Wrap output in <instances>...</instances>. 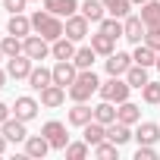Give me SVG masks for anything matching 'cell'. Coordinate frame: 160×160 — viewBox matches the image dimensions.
Returning a JSON list of instances; mask_svg holds the SVG:
<instances>
[{
  "label": "cell",
  "instance_id": "6da1fadb",
  "mask_svg": "<svg viewBox=\"0 0 160 160\" xmlns=\"http://www.w3.org/2000/svg\"><path fill=\"white\" fill-rule=\"evenodd\" d=\"M98 88H101V78L94 75V69H78L75 82H72L66 91H69L72 101H91V94H94Z\"/></svg>",
  "mask_w": 160,
  "mask_h": 160
},
{
  "label": "cell",
  "instance_id": "f35d334b",
  "mask_svg": "<svg viewBox=\"0 0 160 160\" xmlns=\"http://www.w3.org/2000/svg\"><path fill=\"white\" fill-rule=\"evenodd\" d=\"M25 3H28V0H3V10H10V13H22Z\"/></svg>",
  "mask_w": 160,
  "mask_h": 160
},
{
  "label": "cell",
  "instance_id": "ab89813d",
  "mask_svg": "<svg viewBox=\"0 0 160 160\" xmlns=\"http://www.w3.org/2000/svg\"><path fill=\"white\" fill-rule=\"evenodd\" d=\"M10 113H13V107H7L3 101H0V126H3V122L10 119Z\"/></svg>",
  "mask_w": 160,
  "mask_h": 160
},
{
  "label": "cell",
  "instance_id": "bcb514c9",
  "mask_svg": "<svg viewBox=\"0 0 160 160\" xmlns=\"http://www.w3.org/2000/svg\"><path fill=\"white\" fill-rule=\"evenodd\" d=\"M28 3H32V0H28Z\"/></svg>",
  "mask_w": 160,
  "mask_h": 160
},
{
  "label": "cell",
  "instance_id": "4316f807",
  "mask_svg": "<svg viewBox=\"0 0 160 160\" xmlns=\"http://www.w3.org/2000/svg\"><path fill=\"white\" fill-rule=\"evenodd\" d=\"M126 82H129L132 88H138V91H141V88L151 82V78H148V66H138V63H132V66H129V72H126Z\"/></svg>",
  "mask_w": 160,
  "mask_h": 160
},
{
  "label": "cell",
  "instance_id": "d4e9b609",
  "mask_svg": "<svg viewBox=\"0 0 160 160\" xmlns=\"http://www.w3.org/2000/svg\"><path fill=\"white\" fill-rule=\"evenodd\" d=\"M91 47H94V53H98V57H110V53L116 50V38H110V35L98 32V35H91Z\"/></svg>",
  "mask_w": 160,
  "mask_h": 160
},
{
  "label": "cell",
  "instance_id": "7c38bea8",
  "mask_svg": "<svg viewBox=\"0 0 160 160\" xmlns=\"http://www.w3.org/2000/svg\"><path fill=\"white\" fill-rule=\"evenodd\" d=\"M7 32L16 35V38H28L35 28H32V16L25 13H10V22H7Z\"/></svg>",
  "mask_w": 160,
  "mask_h": 160
},
{
  "label": "cell",
  "instance_id": "ffe728a7",
  "mask_svg": "<svg viewBox=\"0 0 160 160\" xmlns=\"http://www.w3.org/2000/svg\"><path fill=\"white\" fill-rule=\"evenodd\" d=\"M107 138H110L113 144H119V148H122L126 141H132V138H135V132H132V126H126V122H119V119H116V122H110V126H107Z\"/></svg>",
  "mask_w": 160,
  "mask_h": 160
},
{
  "label": "cell",
  "instance_id": "f1b7e54d",
  "mask_svg": "<svg viewBox=\"0 0 160 160\" xmlns=\"http://www.w3.org/2000/svg\"><path fill=\"white\" fill-rule=\"evenodd\" d=\"M94 119H98V122H104V126L116 122V107H113V101H101V104L94 107Z\"/></svg>",
  "mask_w": 160,
  "mask_h": 160
},
{
  "label": "cell",
  "instance_id": "83f0119b",
  "mask_svg": "<svg viewBox=\"0 0 160 160\" xmlns=\"http://www.w3.org/2000/svg\"><path fill=\"white\" fill-rule=\"evenodd\" d=\"M104 0H85V3H82V16L88 19V22H101L104 19Z\"/></svg>",
  "mask_w": 160,
  "mask_h": 160
},
{
  "label": "cell",
  "instance_id": "b9f144b4",
  "mask_svg": "<svg viewBox=\"0 0 160 160\" xmlns=\"http://www.w3.org/2000/svg\"><path fill=\"white\" fill-rule=\"evenodd\" d=\"M7 78H10V75H7V69H0V88L7 85Z\"/></svg>",
  "mask_w": 160,
  "mask_h": 160
},
{
  "label": "cell",
  "instance_id": "74e56055",
  "mask_svg": "<svg viewBox=\"0 0 160 160\" xmlns=\"http://www.w3.org/2000/svg\"><path fill=\"white\" fill-rule=\"evenodd\" d=\"M144 44H151V47L160 53V28H148V32H144Z\"/></svg>",
  "mask_w": 160,
  "mask_h": 160
},
{
  "label": "cell",
  "instance_id": "1f68e13d",
  "mask_svg": "<svg viewBox=\"0 0 160 160\" xmlns=\"http://www.w3.org/2000/svg\"><path fill=\"white\" fill-rule=\"evenodd\" d=\"M94 57H98L94 47H78L75 57H72V63H75L78 69H91V66H94Z\"/></svg>",
  "mask_w": 160,
  "mask_h": 160
},
{
  "label": "cell",
  "instance_id": "f546056e",
  "mask_svg": "<svg viewBox=\"0 0 160 160\" xmlns=\"http://www.w3.org/2000/svg\"><path fill=\"white\" fill-rule=\"evenodd\" d=\"M63 154L69 157V160H82V157H88L91 154V144L82 138V141H69L66 148H63Z\"/></svg>",
  "mask_w": 160,
  "mask_h": 160
},
{
  "label": "cell",
  "instance_id": "ee69618b",
  "mask_svg": "<svg viewBox=\"0 0 160 160\" xmlns=\"http://www.w3.org/2000/svg\"><path fill=\"white\" fill-rule=\"evenodd\" d=\"M132 3H138V7H141V3H148V0H132Z\"/></svg>",
  "mask_w": 160,
  "mask_h": 160
},
{
  "label": "cell",
  "instance_id": "4dcf8cb0",
  "mask_svg": "<svg viewBox=\"0 0 160 160\" xmlns=\"http://www.w3.org/2000/svg\"><path fill=\"white\" fill-rule=\"evenodd\" d=\"M104 7H107V13H110V16L126 19V16L132 13V0H104Z\"/></svg>",
  "mask_w": 160,
  "mask_h": 160
},
{
  "label": "cell",
  "instance_id": "7402d4cb",
  "mask_svg": "<svg viewBox=\"0 0 160 160\" xmlns=\"http://www.w3.org/2000/svg\"><path fill=\"white\" fill-rule=\"evenodd\" d=\"M141 22L148 28H160V0H148V3H141Z\"/></svg>",
  "mask_w": 160,
  "mask_h": 160
},
{
  "label": "cell",
  "instance_id": "8992f818",
  "mask_svg": "<svg viewBox=\"0 0 160 160\" xmlns=\"http://www.w3.org/2000/svg\"><path fill=\"white\" fill-rule=\"evenodd\" d=\"M32 69H35V60H32V57H25V53H19V57H10V60H7V75H10V78H16V82H19V78H28V75H32Z\"/></svg>",
  "mask_w": 160,
  "mask_h": 160
},
{
  "label": "cell",
  "instance_id": "603a6c76",
  "mask_svg": "<svg viewBox=\"0 0 160 160\" xmlns=\"http://www.w3.org/2000/svg\"><path fill=\"white\" fill-rule=\"evenodd\" d=\"M82 138L94 148V144H101V141L107 138V126H104V122H98V119H91L88 126H82Z\"/></svg>",
  "mask_w": 160,
  "mask_h": 160
},
{
  "label": "cell",
  "instance_id": "ba28073f",
  "mask_svg": "<svg viewBox=\"0 0 160 160\" xmlns=\"http://www.w3.org/2000/svg\"><path fill=\"white\" fill-rule=\"evenodd\" d=\"M144 32H148V25L141 22V16H132V13H129V16L122 19V38H126V41L141 44V41H144Z\"/></svg>",
  "mask_w": 160,
  "mask_h": 160
},
{
  "label": "cell",
  "instance_id": "8fae6325",
  "mask_svg": "<svg viewBox=\"0 0 160 160\" xmlns=\"http://www.w3.org/2000/svg\"><path fill=\"white\" fill-rule=\"evenodd\" d=\"M66 94H69V91H66L63 85H57V82H53V85H47V88L41 91V107L57 110V107H63V104H66Z\"/></svg>",
  "mask_w": 160,
  "mask_h": 160
},
{
  "label": "cell",
  "instance_id": "e0dca14e",
  "mask_svg": "<svg viewBox=\"0 0 160 160\" xmlns=\"http://www.w3.org/2000/svg\"><path fill=\"white\" fill-rule=\"evenodd\" d=\"M116 119L126 122V126H138L141 122V107L132 104V101H122V104H116Z\"/></svg>",
  "mask_w": 160,
  "mask_h": 160
},
{
  "label": "cell",
  "instance_id": "277c9868",
  "mask_svg": "<svg viewBox=\"0 0 160 160\" xmlns=\"http://www.w3.org/2000/svg\"><path fill=\"white\" fill-rule=\"evenodd\" d=\"M41 135L50 141V148L53 151H63L66 144H69V135H66V126L60 122V119H50V122H44L41 126Z\"/></svg>",
  "mask_w": 160,
  "mask_h": 160
},
{
  "label": "cell",
  "instance_id": "5bb4252c",
  "mask_svg": "<svg viewBox=\"0 0 160 160\" xmlns=\"http://www.w3.org/2000/svg\"><path fill=\"white\" fill-rule=\"evenodd\" d=\"M69 126H78V129H82V126H88L91 119H94V107H88V101H75V107L69 110Z\"/></svg>",
  "mask_w": 160,
  "mask_h": 160
},
{
  "label": "cell",
  "instance_id": "44dd1931",
  "mask_svg": "<svg viewBox=\"0 0 160 160\" xmlns=\"http://www.w3.org/2000/svg\"><path fill=\"white\" fill-rule=\"evenodd\" d=\"M28 85L41 94L47 85H53V69H44V66H35L32 69V75H28Z\"/></svg>",
  "mask_w": 160,
  "mask_h": 160
},
{
  "label": "cell",
  "instance_id": "60d3db41",
  "mask_svg": "<svg viewBox=\"0 0 160 160\" xmlns=\"http://www.w3.org/2000/svg\"><path fill=\"white\" fill-rule=\"evenodd\" d=\"M7 144H10V141H7V135H3V132H0V154H3V151H7Z\"/></svg>",
  "mask_w": 160,
  "mask_h": 160
},
{
  "label": "cell",
  "instance_id": "4fadbf2b",
  "mask_svg": "<svg viewBox=\"0 0 160 160\" xmlns=\"http://www.w3.org/2000/svg\"><path fill=\"white\" fill-rule=\"evenodd\" d=\"M132 63H135V60H132V53H122V50H113V53L107 57V75H126Z\"/></svg>",
  "mask_w": 160,
  "mask_h": 160
},
{
  "label": "cell",
  "instance_id": "30bf717a",
  "mask_svg": "<svg viewBox=\"0 0 160 160\" xmlns=\"http://www.w3.org/2000/svg\"><path fill=\"white\" fill-rule=\"evenodd\" d=\"M75 75H78V66H75L72 60H57V66H53V82H57V85L69 88V85L75 82Z\"/></svg>",
  "mask_w": 160,
  "mask_h": 160
},
{
  "label": "cell",
  "instance_id": "52a82bcc",
  "mask_svg": "<svg viewBox=\"0 0 160 160\" xmlns=\"http://www.w3.org/2000/svg\"><path fill=\"white\" fill-rule=\"evenodd\" d=\"M22 44H25V57H32V60H47L50 57V41L41 38L38 32L28 35V38H22Z\"/></svg>",
  "mask_w": 160,
  "mask_h": 160
},
{
  "label": "cell",
  "instance_id": "cb8c5ba5",
  "mask_svg": "<svg viewBox=\"0 0 160 160\" xmlns=\"http://www.w3.org/2000/svg\"><path fill=\"white\" fill-rule=\"evenodd\" d=\"M157 138H160V126L157 122H138V129H135V141L138 144H157Z\"/></svg>",
  "mask_w": 160,
  "mask_h": 160
},
{
  "label": "cell",
  "instance_id": "3957f363",
  "mask_svg": "<svg viewBox=\"0 0 160 160\" xmlns=\"http://www.w3.org/2000/svg\"><path fill=\"white\" fill-rule=\"evenodd\" d=\"M129 91H132V85L126 82V75H110L107 82H101V88H98L101 101H113V104L129 101Z\"/></svg>",
  "mask_w": 160,
  "mask_h": 160
},
{
  "label": "cell",
  "instance_id": "9c48e42d",
  "mask_svg": "<svg viewBox=\"0 0 160 160\" xmlns=\"http://www.w3.org/2000/svg\"><path fill=\"white\" fill-rule=\"evenodd\" d=\"M0 132L7 135V141H10V144H19V141L25 144V138H28V129H25V122H22L19 116H10L3 126H0Z\"/></svg>",
  "mask_w": 160,
  "mask_h": 160
},
{
  "label": "cell",
  "instance_id": "d6986e66",
  "mask_svg": "<svg viewBox=\"0 0 160 160\" xmlns=\"http://www.w3.org/2000/svg\"><path fill=\"white\" fill-rule=\"evenodd\" d=\"M44 10L60 16V19H66V16L78 13V0H44Z\"/></svg>",
  "mask_w": 160,
  "mask_h": 160
},
{
  "label": "cell",
  "instance_id": "484cf974",
  "mask_svg": "<svg viewBox=\"0 0 160 160\" xmlns=\"http://www.w3.org/2000/svg\"><path fill=\"white\" fill-rule=\"evenodd\" d=\"M132 60H135L138 66H148V69H151V66L157 63V50H154L151 44H144V41H141V44H135V53H132Z\"/></svg>",
  "mask_w": 160,
  "mask_h": 160
},
{
  "label": "cell",
  "instance_id": "7bdbcfd3",
  "mask_svg": "<svg viewBox=\"0 0 160 160\" xmlns=\"http://www.w3.org/2000/svg\"><path fill=\"white\" fill-rule=\"evenodd\" d=\"M0 60H7V53H3V44H0Z\"/></svg>",
  "mask_w": 160,
  "mask_h": 160
},
{
  "label": "cell",
  "instance_id": "e575fe53",
  "mask_svg": "<svg viewBox=\"0 0 160 160\" xmlns=\"http://www.w3.org/2000/svg\"><path fill=\"white\" fill-rule=\"evenodd\" d=\"M101 32L104 35H110V38H122V19H116V16H104L101 19Z\"/></svg>",
  "mask_w": 160,
  "mask_h": 160
},
{
  "label": "cell",
  "instance_id": "836d02e7",
  "mask_svg": "<svg viewBox=\"0 0 160 160\" xmlns=\"http://www.w3.org/2000/svg\"><path fill=\"white\" fill-rule=\"evenodd\" d=\"M91 151H94V157H101V160H110V157H119V144H113L110 138H104V141H101V144H94Z\"/></svg>",
  "mask_w": 160,
  "mask_h": 160
},
{
  "label": "cell",
  "instance_id": "9a60e30c",
  "mask_svg": "<svg viewBox=\"0 0 160 160\" xmlns=\"http://www.w3.org/2000/svg\"><path fill=\"white\" fill-rule=\"evenodd\" d=\"M75 50H78V47H75V41H72V38H66V35H63V38H57V41H50V57H53V60H72V57H75Z\"/></svg>",
  "mask_w": 160,
  "mask_h": 160
},
{
  "label": "cell",
  "instance_id": "7a4b0ae2",
  "mask_svg": "<svg viewBox=\"0 0 160 160\" xmlns=\"http://www.w3.org/2000/svg\"><path fill=\"white\" fill-rule=\"evenodd\" d=\"M32 28H35L41 38H47V41L63 38V19L53 16V13H47V10H38V13L32 16Z\"/></svg>",
  "mask_w": 160,
  "mask_h": 160
},
{
  "label": "cell",
  "instance_id": "d590c367",
  "mask_svg": "<svg viewBox=\"0 0 160 160\" xmlns=\"http://www.w3.org/2000/svg\"><path fill=\"white\" fill-rule=\"evenodd\" d=\"M141 98H144V104H160V82H148L141 88Z\"/></svg>",
  "mask_w": 160,
  "mask_h": 160
},
{
  "label": "cell",
  "instance_id": "2e32d148",
  "mask_svg": "<svg viewBox=\"0 0 160 160\" xmlns=\"http://www.w3.org/2000/svg\"><path fill=\"white\" fill-rule=\"evenodd\" d=\"M38 110H41V104H38L35 98H16V104H13V113H16L22 122L35 119V116H38Z\"/></svg>",
  "mask_w": 160,
  "mask_h": 160
},
{
  "label": "cell",
  "instance_id": "5b68a950",
  "mask_svg": "<svg viewBox=\"0 0 160 160\" xmlns=\"http://www.w3.org/2000/svg\"><path fill=\"white\" fill-rule=\"evenodd\" d=\"M88 19L82 16V13H72V16H66V22H63V35L66 38H72V41H82V38H88Z\"/></svg>",
  "mask_w": 160,
  "mask_h": 160
},
{
  "label": "cell",
  "instance_id": "8d00e7d4",
  "mask_svg": "<svg viewBox=\"0 0 160 160\" xmlns=\"http://www.w3.org/2000/svg\"><path fill=\"white\" fill-rule=\"evenodd\" d=\"M151 157H160V154L154 151V144H138V151H135V160H151Z\"/></svg>",
  "mask_w": 160,
  "mask_h": 160
},
{
  "label": "cell",
  "instance_id": "ac0fdd59",
  "mask_svg": "<svg viewBox=\"0 0 160 160\" xmlns=\"http://www.w3.org/2000/svg\"><path fill=\"white\" fill-rule=\"evenodd\" d=\"M47 151H50V141L44 135H28L25 138V157L41 160V157H47Z\"/></svg>",
  "mask_w": 160,
  "mask_h": 160
},
{
  "label": "cell",
  "instance_id": "d6a6232c",
  "mask_svg": "<svg viewBox=\"0 0 160 160\" xmlns=\"http://www.w3.org/2000/svg\"><path fill=\"white\" fill-rule=\"evenodd\" d=\"M0 44H3V53H7V60H10V57H19V53H25V44H22V38H16V35H7Z\"/></svg>",
  "mask_w": 160,
  "mask_h": 160
},
{
  "label": "cell",
  "instance_id": "f6af8a7d",
  "mask_svg": "<svg viewBox=\"0 0 160 160\" xmlns=\"http://www.w3.org/2000/svg\"><path fill=\"white\" fill-rule=\"evenodd\" d=\"M154 66H157V69H160V53H157V63H154Z\"/></svg>",
  "mask_w": 160,
  "mask_h": 160
}]
</instances>
